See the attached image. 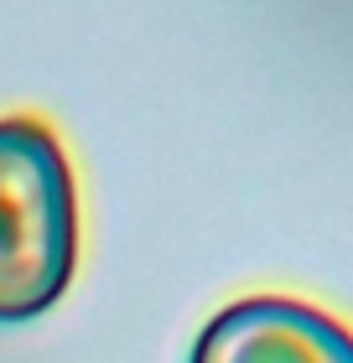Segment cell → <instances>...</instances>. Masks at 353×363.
<instances>
[{
    "label": "cell",
    "instance_id": "6da1fadb",
    "mask_svg": "<svg viewBox=\"0 0 353 363\" xmlns=\"http://www.w3.org/2000/svg\"><path fill=\"white\" fill-rule=\"evenodd\" d=\"M78 270V187L63 140L31 114L0 120V327L31 322Z\"/></svg>",
    "mask_w": 353,
    "mask_h": 363
},
{
    "label": "cell",
    "instance_id": "7a4b0ae2",
    "mask_svg": "<svg viewBox=\"0 0 353 363\" xmlns=\"http://www.w3.org/2000/svg\"><path fill=\"white\" fill-rule=\"evenodd\" d=\"M188 363H353V333L291 296H249L197 333Z\"/></svg>",
    "mask_w": 353,
    "mask_h": 363
}]
</instances>
